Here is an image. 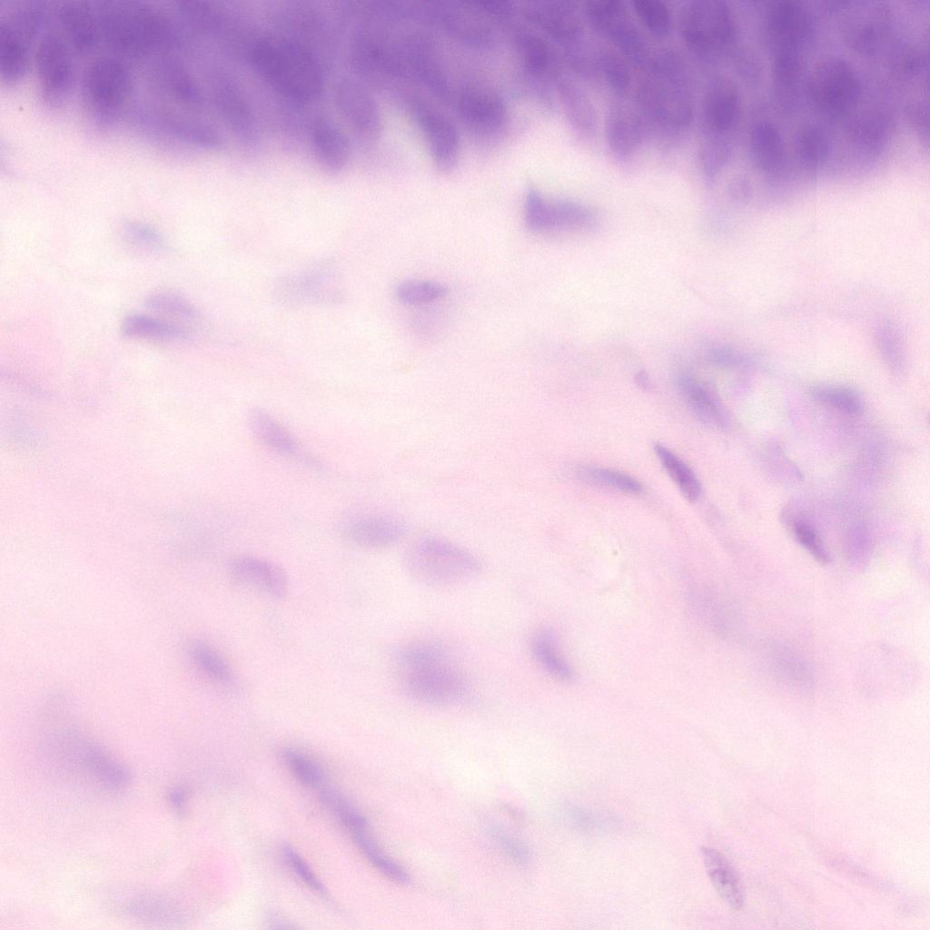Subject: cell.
Wrapping results in <instances>:
<instances>
[{"label": "cell", "instance_id": "55", "mask_svg": "<svg viewBox=\"0 0 930 930\" xmlns=\"http://www.w3.org/2000/svg\"><path fill=\"white\" fill-rule=\"evenodd\" d=\"M282 757L294 776L303 784L315 786L321 779V772L317 767L301 752L285 748Z\"/></svg>", "mask_w": 930, "mask_h": 930}, {"label": "cell", "instance_id": "31", "mask_svg": "<svg viewBox=\"0 0 930 930\" xmlns=\"http://www.w3.org/2000/svg\"><path fill=\"white\" fill-rule=\"evenodd\" d=\"M595 220V213L581 203L569 200H544L535 220L534 232L586 228L591 226Z\"/></svg>", "mask_w": 930, "mask_h": 930}, {"label": "cell", "instance_id": "13", "mask_svg": "<svg viewBox=\"0 0 930 930\" xmlns=\"http://www.w3.org/2000/svg\"><path fill=\"white\" fill-rule=\"evenodd\" d=\"M816 21L801 2L777 1L768 7L764 21V36L774 54L782 52L802 54L813 40Z\"/></svg>", "mask_w": 930, "mask_h": 930}, {"label": "cell", "instance_id": "6", "mask_svg": "<svg viewBox=\"0 0 930 930\" xmlns=\"http://www.w3.org/2000/svg\"><path fill=\"white\" fill-rule=\"evenodd\" d=\"M403 563L411 578L432 587L461 584L481 570V563L472 552L434 536L422 537L411 543L404 553Z\"/></svg>", "mask_w": 930, "mask_h": 930}, {"label": "cell", "instance_id": "43", "mask_svg": "<svg viewBox=\"0 0 930 930\" xmlns=\"http://www.w3.org/2000/svg\"><path fill=\"white\" fill-rule=\"evenodd\" d=\"M654 450L669 477L678 485L684 498L689 502L696 501L700 495V484L690 468L675 453L661 444H656Z\"/></svg>", "mask_w": 930, "mask_h": 930}, {"label": "cell", "instance_id": "41", "mask_svg": "<svg viewBox=\"0 0 930 930\" xmlns=\"http://www.w3.org/2000/svg\"><path fill=\"white\" fill-rule=\"evenodd\" d=\"M830 147L829 136L817 125L806 124L796 135V153L807 167L820 166L827 159Z\"/></svg>", "mask_w": 930, "mask_h": 930}, {"label": "cell", "instance_id": "37", "mask_svg": "<svg viewBox=\"0 0 930 930\" xmlns=\"http://www.w3.org/2000/svg\"><path fill=\"white\" fill-rule=\"evenodd\" d=\"M530 650L538 665L550 676L564 681L572 678V669L551 629L544 628L537 630L531 638Z\"/></svg>", "mask_w": 930, "mask_h": 930}, {"label": "cell", "instance_id": "34", "mask_svg": "<svg viewBox=\"0 0 930 930\" xmlns=\"http://www.w3.org/2000/svg\"><path fill=\"white\" fill-rule=\"evenodd\" d=\"M706 871L721 898L732 908L739 909L744 902L741 881L727 859L710 847L701 848Z\"/></svg>", "mask_w": 930, "mask_h": 930}, {"label": "cell", "instance_id": "42", "mask_svg": "<svg viewBox=\"0 0 930 930\" xmlns=\"http://www.w3.org/2000/svg\"><path fill=\"white\" fill-rule=\"evenodd\" d=\"M145 303L153 311L175 318L189 328L200 322V314L194 305L173 292H154L146 298Z\"/></svg>", "mask_w": 930, "mask_h": 930}, {"label": "cell", "instance_id": "10", "mask_svg": "<svg viewBox=\"0 0 930 930\" xmlns=\"http://www.w3.org/2000/svg\"><path fill=\"white\" fill-rule=\"evenodd\" d=\"M839 33L845 45L856 53L873 55L888 37L893 23L890 7L883 2H836Z\"/></svg>", "mask_w": 930, "mask_h": 930}, {"label": "cell", "instance_id": "45", "mask_svg": "<svg viewBox=\"0 0 930 930\" xmlns=\"http://www.w3.org/2000/svg\"><path fill=\"white\" fill-rule=\"evenodd\" d=\"M518 50L529 69L536 74L546 73L553 63L549 45L537 34L523 31L517 35Z\"/></svg>", "mask_w": 930, "mask_h": 930}, {"label": "cell", "instance_id": "24", "mask_svg": "<svg viewBox=\"0 0 930 930\" xmlns=\"http://www.w3.org/2000/svg\"><path fill=\"white\" fill-rule=\"evenodd\" d=\"M606 140L618 160L627 161L639 150L647 134V124L640 113L623 104L608 109L605 122Z\"/></svg>", "mask_w": 930, "mask_h": 930}, {"label": "cell", "instance_id": "11", "mask_svg": "<svg viewBox=\"0 0 930 930\" xmlns=\"http://www.w3.org/2000/svg\"><path fill=\"white\" fill-rule=\"evenodd\" d=\"M215 109L237 143L249 153L262 148V134L256 113L239 82L226 73L211 79Z\"/></svg>", "mask_w": 930, "mask_h": 930}, {"label": "cell", "instance_id": "20", "mask_svg": "<svg viewBox=\"0 0 930 930\" xmlns=\"http://www.w3.org/2000/svg\"><path fill=\"white\" fill-rule=\"evenodd\" d=\"M411 111L434 160L440 166H450L459 152V135L453 123L443 113L420 98L411 100Z\"/></svg>", "mask_w": 930, "mask_h": 930}, {"label": "cell", "instance_id": "4", "mask_svg": "<svg viewBox=\"0 0 930 930\" xmlns=\"http://www.w3.org/2000/svg\"><path fill=\"white\" fill-rule=\"evenodd\" d=\"M396 658L401 688L411 699L428 706L448 707L457 705L468 695L464 675L439 645L412 643L402 648Z\"/></svg>", "mask_w": 930, "mask_h": 930}, {"label": "cell", "instance_id": "30", "mask_svg": "<svg viewBox=\"0 0 930 930\" xmlns=\"http://www.w3.org/2000/svg\"><path fill=\"white\" fill-rule=\"evenodd\" d=\"M31 44L6 20L0 18V78L3 84L15 85L24 79L30 64Z\"/></svg>", "mask_w": 930, "mask_h": 930}, {"label": "cell", "instance_id": "60", "mask_svg": "<svg viewBox=\"0 0 930 930\" xmlns=\"http://www.w3.org/2000/svg\"><path fill=\"white\" fill-rule=\"evenodd\" d=\"M737 65L739 72L751 81L757 80L760 75V64L753 55L742 53L737 55Z\"/></svg>", "mask_w": 930, "mask_h": 930}, {"label": "cell", "instance_id": "53", "mask_svg": "<svg viewBox=\"0 0 930 930\" xmlns=\"http://www.w3.org/2000/svg\"><path fill=\"white\" fill-rule=\"evenodd\" d=\"M893 70L905 77L920 74L926 64V54L919 46L907 45L899 49L891 58Z\"/></svg>", "mask_w": 930, "mask_h": 930}, {"label": "cell", "instance_id": "27", "mask_svg": "<svg viewBox=\"0 0 930 930\" xmlns=\"http://www.w3.org/2000/svg\"><path fill=\"white\" fill-rule=\"evenodd\" d=\"M457 108L467 124L481 131L497 130L506 121L504 102L498 94L485 89L464 88L458 95Z\"/></svg>", "mask_w": 930, "mask_h": 930}, {"label": "cell", "instance_id": "17", "mask_svg": "<svg viewBox=\"0 0 930 930\" xmlns=\"http://www.w3.org/2000/svg\"><path fill=\"white\" fill-rule=\"evenodd\" d=\"M276 295L288 304H318L340 300L341 287L333 268L317 265L280 279Z\"/></svg>", "mask_w": 930, "mask_h": 930}, {"label": "cell", "instance_id": "18", "mask_svg": "<svg viewBox=\"0 0 930 930\" xmlns=\"http://www.w3.org/2000/svg\"><path fill=\"white\" fill-rule=\"evenodd\" d=\"M307 131L318 166L329 175L343 173L351 161V148L342 129L328 115L318 114L310 121Z\"/></svg>", "mask_w": 930, "mask_h": 930}, {"label": "cell", "instance_id": "56", "mask_svg": "<svg viewBox=\"0 0 930 930\" xmlns=\"http://www.w3.org/2000/svg\"><path fill=\"white\" fill-rule=\"evenodd\" d=\"M814 396L822 402L849 413L862 410L861 400L853 392L844 389H818Z\"/></svg>", "mask_w": 930, "mask_h": 930}, {"label": "cell", "instance_id": "26", "mask_svg": "<svg viewBox=\"0 0 930 930\" xmlns=\"http://www.w3.org/2000/svg\"><path fill=\"white\" fill-rule=\"evenodd\" d=\"M527 15L562 44L573 46L583 35L580 18L568 2L535 3L527 8Z\"/></svg>", "mask_w": 930, "mask_h": 930}, {"label": "cell", "instance_id": "39", "mask_svg": "<svg viewBox=\"0 0 930 930\" xmlns=\"http://www.w3.org/2000/svg\"><path fill=\"white\" fill-rule=\"evenodd\" d=\"M803 72L802 54L783 52L774 54L773 82L776 94L782 104L795 103L796 87Z\"/></svg>", "mask_w": 930, "mask_h": 930}, {"label": "cell", "instance_id": "57", "mask_svg": "<svg viewBox=\"0 0 930 930\" xmlns=\"http://www.w3.org/2000/svg\"><path fill=\"white\" fill-rule=\"evenodd\" d=\"M793 532L798 542L805 547L818 561L826 563L829 555L821 543L816 531L806 523L796 520L793 523Z\"/></svg>", "mask_w": 930, "mask_h": 930}, {"label": "cell", "instance_id": "2", "mask_svg": "<svg viewBox=\"0 0 930 930\" xmlns=\"http://www.w3.org/2000/svg\"><path fill=\"white\" fill-rule=\"evenodd\" d=\"M247 59L258 75L295 106L318 100L325 84L321 59L302 45L283 36L259 37Z\"/></svg>", "mask_w": 930, "mask_h": 930}, {"label": "cell", "instance_id": "61", "mask_svg": "<svg viewBox=\"0 0 930 930\" xmlns=\"http://www.w3.org/2000/svg\"><path fill=\"white\" fill-rule=\"evenodd\" d=\"M637 384L643 390H648L650 388V380L648 373L645 371H638L635 376Z\"/></svg>", "mask_w": 930, "mask_h": 930}, {"label": "cell", "instance_id": "22", "mask_svg": "<svg viewBox=\"0 0 930 930\" xmlns=\"http://www.w3.org/2000/svg\"><path fill=\"white\" fill-rule=\"evenodd\" d=\"M407 528L400 518L377 512L359 513L341 523V532L353 544L366 549H383L398 543Z\"/></svg>", "mask_w": 930, "mask_h": 930}, {"label": "cell", "instance_id": "50", "mask_svg": "<svg viewBox=\"0 0 930 930\" xmlns=\"http://www.w3.org/2000/svg\"><path fill=\"white\" fill-rule=\"evenodd\" d=\"M447 293V288L435 282L406 281L396 290L398 299L408 305H421L440 300Z\"/></svg>", "mask_w": 930, "mask_h": 930}, {"label": "cell", "instance_id": "35", "mask_svg": "<svg viewBox=\"0 0 930 930\" xmlns=\"http://www.w3.org/2000/svg\"><path fill=\"white\" fill-rule=\"evenodd\" d=\"M123 333L130 338L163 342H179L190 338L192 330L143 314H132L122 322Z\"/></svg>", "mask_w": 930, "mask_h": 930}, {"label": "cell", "instance_id": "7", "mask_svg": "<svg viewBox=\"0 0 930 930\" xmlns=\"http://www.w3.org/2000/svg\"><path fill=\"white\" fill-rule=\"evenodd\" d=\"M680 31L686 45L698 56L711 60L735 41L733 12L722 0H695L683 8Z\"/></svg>", "mask_w": 930, "mask_h": 930}, {"label": "cell", "instance_id": "40", "mask_svg": "<svg viewBox=\"0 0 930 930\" xmlns=\"http://www.w3.org/2000/svg\"><path fill=\"white\" fill-rule=\"evenodd\" d=\"M731 155V145L726 134L704 132L698 153L699 168L703 179L712 183L727 163Z\"/></svg>", "mask_w": 930, "mask_h": 930}, {"label": "cell", "instance_id": "21", "mask_svg": "<svg viewBox=\"0 0 930 930\" xmlns=\"http://www.w3.org/2000/svg\"><path fill=\"white\" fill-rule=\"evenodd\" d=\"M175 10L184 28L196 35L219 41L234 39V36L240 38L238 21L212 2L180 0L175 2Z\"/></svg>", "mask_w": 930, "mask_h": 930}, {"label": "cell", "instance_id": "33", "mask_svg": "<svg viewBox=\"0 0 930 930\" xmlns=\"http://www.w3.org/2000/svg\"><path fill=\"white\" fill-rule=\"evenodd\" d=\"M680 393L695 416L704 424L722 429L727 416L716 393L705 383L688 375L678 379Z\"/></svg>", "mask_w": 930, "mask_h": 930}, {"label": "cell", "instance_id": "44", "mask_svg": "<svg viewBox=\"0 0 930 930\" xmlns=\"http://www.w3.org/2000/svg\"><path fill=\"white\" fill-rule=\"evenodd\" d=\"M596 74L617 94H624L631 84V74L626 61L616 52L600 48L594 57Z\"/></svg>", "mask_w": 930, "mask_h": 930}, {"label": "cell", "instance_id": "15", "mask_svg": "<svg viewBox=\"0 0 930 930\" xmlns=\"http://www.w3.org/2000/svg\"><path fill=\"white\" fill-rule=\"evenodd\" d=\"M333 100L344 122L361 140L372 142L381 132V116L377 102L355 76H343L333 87Z\"/></svg>", "mask_w": 930, "mask_h": 930}, {"label": "cell", "instance_id": "14", "mask_svg": "<svg viewBox=\"0 0 930 930\" xmlns=\"http://www.w3.org/2000/svg\"><path fill=\"white\" fill-rule=\"evenodd\" d=\"M137 124L156 134L183 145L204 151H219L224 142L219 131L208 123L166 109H140Z\"/></svg>", "mask_w": 930, "mask_h": 930}, {"label": "cell", "instance_id": "19", "mask_svg": "<svg viewBox=\"0 0 930 930\" xmlns=\"http://www.w3.org/2000/svg\"><path fill=\"white\" fill-rule=\"evenodd\" d=\"M55 15L59 30L74 54H89L102 42L94 5L84 1L63 2L57 6Z\"/></svg>", "mask_w": 930, "mask_h": 930}, {"label": "cell", "instance_id": "48", "mask_svg": "<svg viewBox=\"0 0 930 930\" xmlns=\"http://www.w3.org/2000/svg\"><path fill=\"white\" fill-rule=\"evenodd\" d=\"M195 663L212 680L221 685H231L232 672L227 661L213 648L197 643L192 648Z\"/></svg>", "mask_w": 930, "mask_h": 930}, {"label": "cell", "instance_id": "25", "mask_svg": "<svg viewBox=\"0 0 930 930\" xmlns=\"http://www.w3.org/2000/svg\"><path fill=\"white\" fill-rule=\"evenodd\" d=\"M229 573L237 582L273 598H282L287 592L284 571L277 564L262 558L236 556L229 563Z\"/></svg>", "mask_w": 930, "mask_h": 930}, {"label": "cell", "instance_id": "36", "mask_svg": "<svg viewBox=\"0 0 930 930\" xmlns=\"http://www.w3.org/2000/svg\"><path fill=\"white\" fill-rule=\"evenodd\" d=\"M892 130L889 116L881 112L865 113L855 118L847 133L852 143L863 151L876 153L886 143Z\"/></svg>", "mask_w": 930, "mask_h": 930}, {"label": "cell", "instance_id": "49", "mask_svg": "<svg viewBox=\"0 0 930 930\" xmlns=\"http://www.w3.org/2000/svg\"><path fill=\"white\" fill-rule=\"evenodd\" d=\"M633 9L644 25L656 35H666L671 27V13L660 0H634Z\"/></svg>", "mask_w": 930, "mask_h": 930}, {"label": "cell", "instance_id": "29", "mask_svg": "<svg viewBox=\"0 0 930 930\" xmlns=\"http://www.w3.org/2000/svg\"><path fill=\"white\" fill-rule=\"evenodd\" d=\"M749 152L754 165L766 174H777L786 160L785 144L778 128L769 121L755 123L749 134Z\"/></svg>", "mask_w": 930, "mask_h": 930}, {"label": "cell", "instance_id": "58", "mask_svg": "<svg viewBox=\"0 0 930 930\" xmlns=\"http://www.w3.org/2000/svg\"><path fill=\"white\" fill-rule=\"evenodd\" d=\"M284 857L290 864L291 867L295 873L302 878L310 887L315 891L325 894V889L322 883L315 877L313 873L308 867L307 864L298 855V853L291 846H285L283 847Z\"/></svg>", "mask_w": 930, "mask_h": 930}, {"label": "cell", "instance_id": "1", "mask_svg": "<svg viewBox=\"0 0 930 930\" xmlns=\"http://www.w3.org/2000/svg\"><path fill=\"white\" fill-rule=\"evenodd\" d=\"M102 42L123 59L173 54L186 44L184 26L163 8L142 1L95 5Z\"/></svg>", "mask_w": 930, "mask_h": 930}, {"label": "cell", "instance_id": "12", "mask_svg": "<svg viewBox=\"0 0 930 930\" xmlns=\"http://www.w3.org/2000/svg\"><path fill=\"white\" fill-rule=\"evenodd\" d=\"M585 10L591 25L609 38L627 58L635 64L647 65L651 57L648 45L624 2L590 1Z\"/></svg>", "mask_w": 930, "mask_h": 930}, {"label": "cell", "instance_id": "16", "mask_svg": "<svg viewBox=\"0 0 930 930\" xmlns=\"http://www.w3.org/2000/svg\"><path fill=\"white\" fill-rule=\"evenodd\" d=\"M153 58L149 68L153 86L168 99L186 109L203 110L206 102L203 91L187 64L174 54Z\"/></svg>", "mask_w": 930, "mask_h": 930}, {"label": "cell", "instance_id": "28", "mask_svg": "<svg viewBox=\"0 0 930 930\" xmlns=\"http://www.w3.org/2000/svg\"><path fill=\"white\" fill-rule=\"evenodd\" d=\"M247 423L252 435L267 450L287 458L301 456V447L293 434L267 410H250Z\"/></svg>", "mask_w": 930, "mask_h": 930}, {"label": "cell", "instance_id": "54", "mask_svg": "<svg viewBox=\"0 0 930 930\" xmlns=\"http://www.w3.org/2000/svg\"><path fill=\"white\" fill-rule=\"evenodd\" d=\"M321 799L354 832L364 830L366 821L342 796L331 789L321 792Z\"/></svg>", "mask_w": 930, "mask_h": 930}, {"label": "cell", "instance_id": "3", "mask_svg": "<svg viewBox=\"0 0 930 930\" xmlns=\"http://www.w3.org/2000/svg\"><path fill=\"white\" fill-rule=\"evenodd\" d=\"M647 74L638 88V100L645 121L671 132L687 128L693 118L691 82L682 56L664 49L650 57Z\"/></svg>", "mask_w": 930, "mask_h": 930}, {"label": "cell", "instance_id": "9", "mask_svg": "<svg viewBox=\"0 0 930 930\" xmlns=\"http://www.w3.org/2000/svg\"><path fill=\"white\" fill-rule=\"evenodd\" d=\"M814 108L824 116L847 114L861 95V82L855 68L845 59L828 57L819 62L807 84Z\"/></svg>", "mask_w": 930, "mask_h": 930}, {"label": "cell", "instance_id": "5", "mask_svg": "<svg viewBox=\"0 0 930 930\" xmlns=\"http://www.w3.org/2000/svg\"><path fill=\"white\" fill-rule=\"evenodd\" d=\"M133 88V74L124 59L111 54L86 64L81 77L82 101L98 130L108 131L118 123Z\"/></svg>", "mask_w": 930, "mask_h": 930}, {"label": "cell", "instance_id": "23", "mask_svg": "<svg viewBox=\"0 0 930 930\" xmlns=\"http://www.w3.org/2000/svg\"><path fill=\"white\" fill-rule=\"evenodd\" d=\"M741 106L737 84L727 76L714 78L707 87L703 101L704 131L727 135L737 125Z\"/></svg>", "mask_w": 930, "mask_h": 930}, {"label": "cell", "instance_id": "51", "mask_svg": "<svg viewBox=\"0 0 930 930\" xmlns=\"http://www.w3.org/2000/svg\"><path fill=\"white\" fill-rule=\"evenodd\" d=\"M121 236L131 247L145 252H159L165 247L163 237L141 222L124 223L121 227Z\"/></svg>", "mask_w": 930, "mask_h": 930}, {"label": "cell", "instance_id": "47", "mask_svg": "<svg viewBox=\"0 0 930 930\" xmlns=\"http://www.w3.org/2000/svg\"><path fill=\"white\" fill-rule=\"evenodd\" d=\"M577 474L579 478L589 484L613 488L630 494H638L642 490V486L637 480L620 471L598 467H585L579 468Z\"/></svg>", "mask_w": 930, "mask_h": 930}, {"label": "cell", "instance_id": "32", "mask_svg": "<svg viewBox=\"0 0 930 930\" xmlns=\"http://www.w3.org/2000/svg\"><path fill=\"white\" fill-rule=\"evenodd\" d=\"M559 92L573 131L581 138H594L598 130V114L588 94L582 87L568 79L560 81Z\"/></svg>", "mask_w": 930, "mask_h": 930}, {"label": "cell", "instance_id": "46", "mask_svg": "<svg viewBox=\"0 0 930 930\" xmlns=\"http://www.w3.org/2000/svg\"><path fill=\"white\" fill-rule=\"evenodd\" d=\"M471 14L468 8L459 6L439 7V15L447 28L473 41H483L489 36L488 28Z\"/></svg>", "mask_w": 930, "mask_h": 930}, {"label": "cell", "instance_id": "52", "mask_svg": "<svg viewBox=\"0 0 930 930\" xmlns=\"http://www.w3.org/2000/svg\"><path fill=\"white\" fill-rule=\"evenodd\" d=\"M354 833L357 844L373 866L393 880L401 883L408 881V876L405 872L383 856L376 845L366 836L364 830Z\"/></svg>", "mask_w": 930, "mask_h": 930}, {"label": "cell", "instance_id": "59", "mask_svg": "<svg viewBox=\"0 0 930 930\" xmlns=\"http://www.w3.org/2000/svg\"><path fill=\"white\" fill-rule=\"evenodd\" d=\"M905 115L914 130L928 143V108L920 102L910 103L905 107Z\"/></svg>", "mask_w": 930, "mask_h": 930}, {"label": "cell", "instance_id": "8", "mask_svg": "<svg viewBox=\"0 0 930 930\" xmlns=\"http://www.w3.org/2000/svg\"><path fill=\"white\" fill-rule=\"evenodd\" d=\"M74 52L59 28H47L37 40L34 65L39 95L45 106L61 107L74 86Z\"/></svg>", "mask_w": 930, "mask_h": 930}, {"label": "cell", "instance_id": "38", "mask_svg": "<svg viewBox=\"0 0 930 930\" xmlns=\"http://www.w3.org/2000/svg\"><path fill=\"white\" fill-rule=\"evenodd\" d=\"M1 17L33 43L37 42L47 29L49 9L44 2H23L11 7L6 15Z\"/></svg>", "mask_w": 930, "mask_h": 930}]
</instances>
